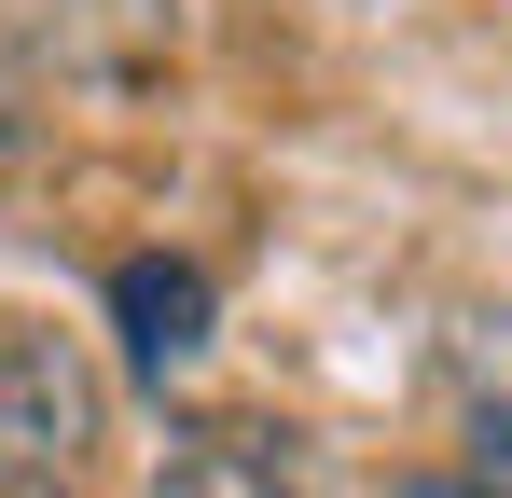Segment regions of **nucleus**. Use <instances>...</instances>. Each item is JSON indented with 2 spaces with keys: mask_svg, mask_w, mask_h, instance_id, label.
Here are the masks:
<instances>
[{
  "mask_svg": "<svg viewBox=\"0 0 512 498\" xmlns=\"http://www.w3.org/2000/svg\"><path fill=\"white\" fill-rule=\"evenodd\" d=\"M97 443V374L70 332L0 319V485H56L70 457Z\"/></svg>",
  "mask_w": 512,
  "mask_h": 498,
  "instance_id": "1",
  "label": "nucleus"
},
{
  "mask_svg": "<svg viewBox=\"0 0 512 498\" xmlns=\"http://www.w3.org/2000/svg\"><path fill=\"white\" fill-rule=\"evenodd\" d=\"M153 498H319V471H305V443H277V429H194Z\"/></svg>",
  "mask_w": 512,
  "mask_h": 498,
  "instance_id": "2",
  "label": "nucleus"
},
{
  "mask_svg": "<svg viewBox=\"0 0 512 498\" xmlns=\"http://www.w3.org/2000/svg\"><path fill=\"white\" fill-rule=\"evenodd\" d=\"M111 319H125V360L167 388L180 360L208 346V277H194V263H125V277H111Z\"/></svg>",
  "mask_w": 512,
  "mask_h": 498,
  "instance_id": "3",
  "label": "nucleus"
},
{
  "mask_svg": "<svg viewBox=\"0 0 512 498\" xmlns=\"http://www.w3.org/2000/svg\"><path fill=\"white\" fill-rule=\"evenodd\" d=\"M0 498H84V485H0Z\"/></svg>",
  "mask_w": 512,
  "mask_h": 498,
  "instance_id": "4",
  "label": "nucleus"
},
{
  "mask_svg": "<svg viewBox=\"0 0 512 498\" xmlns=\"http://www.w3.org/2000/svg\"><path fill=\"white\" fill-rule=\"evenodd\" d=\"M0 153H14V83H0Z\"/></svg>",
  "mask_w": 512,
  "mask_h": 498,
  "instance_id": "5",
  "label": "nucleus"
},
{
  "mask_svg": "<svg viewBox=\"0 0 512 498\" xmlns=\"http://www.w3.org/2000/svg\"><path fill=\"white\" fill-rule=\"evenodd\" d=\"M402 498H471V485H402Z\"/></svg>",
  "mask_w": 512,
  "mask_h": 498,
  "instance_id": "6",
  "label": "nucleus"
}]
</instances>
